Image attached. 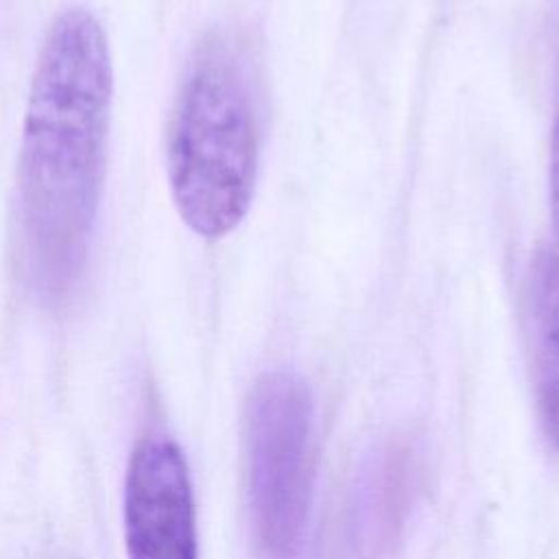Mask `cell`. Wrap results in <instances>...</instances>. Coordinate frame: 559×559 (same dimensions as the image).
I'll list each match as a JSON object with an SVG mask.
<instances>
[{"mask_svg": "<svg viewBox=\"0 0 559 559\" xmlns=\"http://www.w3.org/2000/svg\"><path fill=\"white\" fill-rule=\"evenodd\" d=\"M111 96L100 22L83 7L66 9L37 57L17 159L24 275L46 306L68 301L90 258Z\"/></svg>", "mask_w": 559, "mask_h": 559, "instance_id": "1", "label": "cell"}, {"mask_svg": "<svg viewBox=\"0 0 559 559\" xmlns=\"http://www.w3.org/2000/svg\"><path fill=\"white\" fill-rule=\"evenodd\" d=\"M258 114L234 48L207 37L181 76L168 133L166 170L181 221L221 238L249 212L258 175Z\"/></svg>", "mask_w": 559, "mask_h": 559, "instance_id": "2", "label": "cell"}, {"mask_svg": "<svg viewBox=\"0 0 559 559\" xmlns=\"http://www.w3.org/2000/svg\"><path fill=\"white\" fill-rule=\"evenodd\" d=\"M247 500L258 548L266 559H295L312 502L314 400L288 371L258 378L245 415Z\"/></svg>", "mask_w": 559, "mask_h": 559, "instance_id": "3", "label": "cell"}, {"mask_svg": "<svg viewBox=\"0 0 559 559\" xmlns=\"http://www.w3.org/2000/svg\"><path fill=\"white\" fill-rule=\"evenodd\" d=\"M122 528L129 559H197V518L188 465L168 435H146L131 452Z\"/></svg>", "mask_w": 559, "mask_h": 559, "instance_id": "4", "label": "cell"}, {"mask_svg": "<svg viewBox=\"0 0 559 559\" xmlns=\"http://www.w3.org/2000/svg\"><path fill=\"white\" fill-rule=\"evenodd\" d=\"M417 474V452L404 439L386 441L365 459L349 504V539L358 559L389 550L413 502Z\"/></svg>", "mask_w": 559, "mask_h": 559, "instance_id": "5", "label": "cell"}, {"mask_svg": "<svg viewBox=\"0 0 559 559\" xmlns=\"http://www.w3.org/2000/svg\"><path fill=\"white\" fill-rule=\"evenodd\" d=\"M531 371L542 432L559 448V253L537 258L528 286Z\"/></svg>", "mask_w": 559, "mask_h": 559, "instance_id": "6", "label": "cell"}, {"mask_svg": "<svg viewBox=\"0 0 559 559\" xmlns=\"http://www.w3.org/2000/svg\"><path fill=\"white\" fill-rule=\"evenodd\" d=\"M550 210L555 229L559 231V20L555 37V63H552V129H550Z\"/></svg>", "mask_w": 559, "mask_h": 559, "instance_id": "7", "label": "cell"}]
</instances>
